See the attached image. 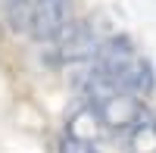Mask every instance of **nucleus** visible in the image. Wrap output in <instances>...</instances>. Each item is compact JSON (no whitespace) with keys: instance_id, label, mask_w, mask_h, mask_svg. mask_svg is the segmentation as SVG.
I'll list each match as a JSON object with an SVG mask.
<instances>
[{"instance_id":"nucleus-6","label":"nucleus","mask_w":156,"mask_h":153,"mask_svg":"<svg viewBox=\"0 0 156 153\" xmlns=\"http://www.w3.org/2000/svg\"><path fill=\"white\" fill-rule=\"evenodd\" d=\"M34 0H3V12L12 31H28V16H31Z\"/></svg>"},{"instance_id":"nucleus-7","label":"nucleus","mask_w":156,"mask_h":153,"mask_svg":"<svg viewBox=\"0 0 156 153\" xmlns=\"http://www.w3.org/2000/svg\"><path fill=\"white\" fill-rule=\"evenodd\" d=\"M59 153H100V147L87 137H75V134H62L59 137Z\"/></svg>"},{"instance_id":"nucleus-1","label":"nucleus","mask_w":156,"mask_h":153,"mask_svg":"<svg viewBox=\"0 0 156 153\" xmlns=\"http://www.w3.org/2000/svg\"><path fill=\"white\" fill-rule=\"evenodd\" d=\"M90 62H94V69L112 87H119V91L147 97L156 87V69H153V62L134 47V41L128 34H109V37H103Z\"/></svg>"},{"instance_id":"nucleus-4","label":"nucleus","mask_w":156,"mask_h":153,"mask_svg":"<svg viewBox=\"0 0 156 153\" xmlns=\"http://www.w3.org/2000/svg\"><path fill=\"white\" fill-rule=\"evenodd\" d=\"M69 9H72V0H34L25 34L37 44H53L69 25Z\"/></svg>"},{"instance_id":"nucleus-3","label":"nucleus","mask_w":156,"mask_h":153,"mask_svg":"<svg viewBox=\"0 0 156 153\" xmlns=\"http://www.w3.org/2000/svg\"><path fill=\"white\" fill-rule=\"evenodd\" d=\"M100 47V34L94 28V22L90 19H75L69 22L62 34L53 41V50H50V62H56V66H72V62H87L94 59Z\"/></svg>"},{"instance_id":"nucleus-2","label":"nucleus","mask_w":156,"mask_h":153,"mask_svg":"<svg viewBox=\"0 0 156 153\" xmlns=\"http://www.w3.org/2000/svg\"><path fill=\"white\" fill-rule=\"evenodd\" d=\"M90 112L97 116V122L103 125L106 131H128L131 125L140 119L144 112V100L137 94H128V91H119V87H106L97 100H90Z\"/></svg>"},{"instance_id":"nucleus-5","label":"nucleus","mask_w":156,"mask_h":153,"mask_svg":"<svg viewBox=\"0 0 156 153\" xmlns=\"http://www.w3.org/2000/svg\"><path fill=\"white\" fill-rule=\"evenodd\" d=\"M125 144L131 153H156V112H140V119L125 131Z\"/></svg>"}]
</instances>
